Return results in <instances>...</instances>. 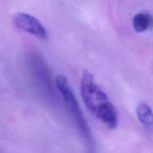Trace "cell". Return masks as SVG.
I'll return each instance as SVG.
<instances>
[{"instance_id":"obj_1","label":"cell","mask_w":153,"mask_h":153,"mask_svg":"<svg viewBox=\"0 0 153 153\" xmlns=\"http://www.w3.org/2000/svg\"><path fill=\"white\" fill-rule=\"evenodd\" d=\"M81 96L87 108L94 114L109 129H115L118 117L114 105L109 101L107 94L95 82L93 75L85 70L80 84Z\"/></svg>"},{"instance_id":"obj_2","label":"cell","mask_w":153,"mask_h":153,"mask_svg":"<svg viewBox=\"0 0 153 153\" xmlns=\"http://www.w3.org/2000/svg\"><path fill=\"white\" fill-rule=\"evenodd\" d=\"M55 85L59 92L61 93V97L64 99L67 109L73 115L80 129L82 130V131L86 134H88L89 129L88 124L82 114L79 102L75 97L73 89L69 84L67 78L64 76H58L55 78Z\"/></svg>"},{"instance_id":"obj_3","label":"cell","mask_w":153,"mask_h":153,"mask_svg":"<svg viewBox=\"0 0 153 153\" xmlns=\"http://www.w3.org/2000/svg\"><path fill=\"white\" fill-rule=\"evenodd\" d=\"M13 22L19 30L31 34L37 38L44 40L47 37V31L45 27L37 18L28 13L22 12L15 13Z\"/></svg>"},{"instance_id":"obj_4","label":"cell","mask_w":153,"mask_h":153,"mask_svg":"<svg viewBox=\"0 0 153 153\" xmlns=\"http://www.w3.org/2000/svg\"><path fill=\"white\" fill-rule=\"evenodd\" d=\"M152 22V19L150 13L148 12H140L133 17V28L137 32H143L151 26Z\"/></svg>"},{"instance_id":"obj_5","label":"cell","mask_w":153,"mask_h":153,"mask_svg":"<svg viewBox=\"0 0 153 153\" xmlns=\"http://www.w3.org/2000/svg\"><path fill=\"white\" fill-rule=\"evenodd\" d=\"M137 115L138 120L147 128H152L153 123L152 111L150 106L146 102H140L137 107Z\"/></svg>"}]
</instances>
